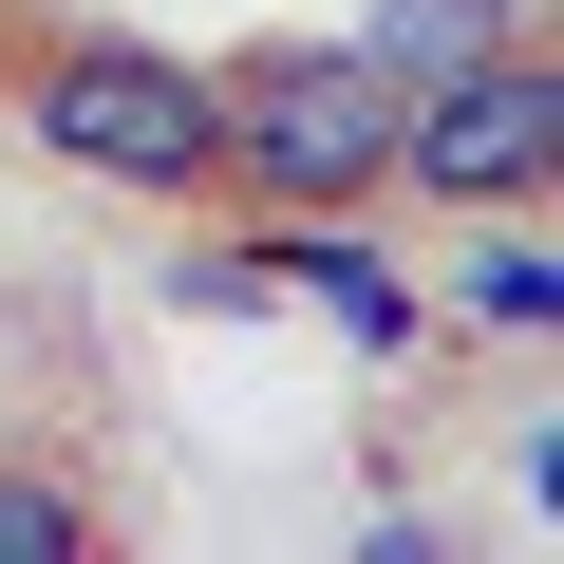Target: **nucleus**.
Wrapping results in <instances>:
<instances>
[{"label":"nucleus","mask_w":564,"mask_h":564,"mask_svg":"<svg viewBox=\"0 0 564 564\" xmlns=\"http://www.w3.org/2000/svg\"><path fill=\"white\" fill-rule=\"evenodd\" d=\"M20 113H39V151L95 170V188H151V207L226 188V76L170 57V39H113V20L39 39V57H20Z\"/></svg>","instance_id":"nucleus-1"},{"label":"nucleus","mask_w":564,"mask_h":564,"mask_svg":"<svg viewBox=\"0 0 564 564\" xmlns=\"http://www.w3.org/2000/svg\"><path fill=\"white\" fill-rule=\"evenodd\" d=\"M207 76H226V188H263V207L395 188V76L358 39H263V57H207Z\"/></svg>","instance_id":"nucleus-2"},{"label":"nucleus","mask_w":564,"mask_h":564,"mask_svg":"<svg viewBox=\"0 0 564 564\" xmlns=\"http://www.w3.org/2000/svg\"><path fill=\"white\" fill-rule=\"evenodd\" d=\"M395 188H433V207H545L564 188V76L508 39V57H470V76H433V95H395Z\"/></svg>","instance_id":"nucleus-3"},{"label":"nucleus","mask_w":564,"mask_h":564,"mask_svg":"<svg viewBox=\"0 0 564 564\" xmlns=\"http://www.w3.org/2000/svg\"><path fill=\"white\" fill-rule=\"evenodd\" d=\"M245 263H263V282H302V302H321V321H339L358 358H414V339H433V302H414V282H395V263L358 245V207H282V226H263Z\"/></svg>","instance_id":"nucleus-4"},{"label":"nucleus","mask_w":564,"mask_h":564,"mask_svg":"<svg viewBox=\"0 0 564 564\" xmlns=\"http://www.w3.org/2000/svg\"><path fill=\"white\" fill-rule=\"evenodd\" d=\"M508 39H527V0H377V20H358V57H377L395 95H433V76L508 57Z\"/></svg>","instance_id":"nucleus-5"},{"label":"nucleus","mask_w":564,"mask_h":564,"mask_svg":"<svg viewBox=\"0 0 564 564\" xmlns=\"http://www.w3.org/2000/svg\"><path fill=\"white\" fill-rule=\"evenodd\" d=\"M452 302H470L489 339H545V321H564V263H545V226H527V207H489V245L452 263Z\"/></svg>","instance_id":"nucleus-6"},{"label":"nucleus","mask_w":564,"mask_h":564,"mask_svg":"<svg viewBox=\"0 0 564 564\" xmlns=\"http://www.w3.org/2000/svg\"><path fill=\"white\" fill-rule=\"evenodd\" d=\"M0 564H95V489L76 470H0Z\"/></svg>","instance_id":"nucleus-7"}]
</instances>
